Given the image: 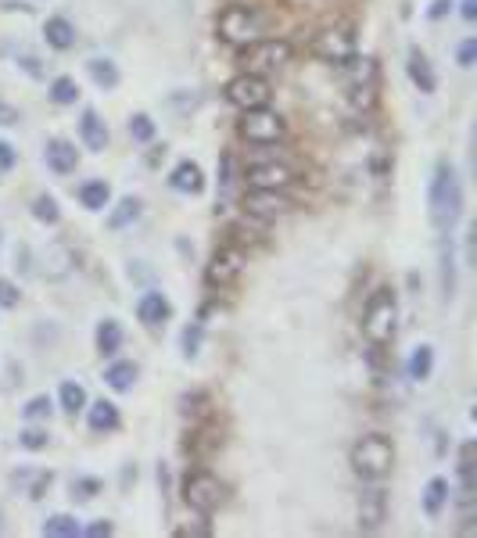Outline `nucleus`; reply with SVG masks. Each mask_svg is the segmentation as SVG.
<instances>
[{
  "mask_svg": "<svg viewBox=\"0 0 477 538\" xmlns=\"http://www.w3.org/2000/svg\"><path fill=\"white\" fill-rule=\"evenodd\" d=\"M428 212H430V227L438 234H452V227L463 216V187H460V176H456L452 162H438L434 165V176H430V191H428Z\"/></svg>",
  "mask_w": 477,
  "mask_h": 538,
  "instance_id": "f257e3e1",
  "label": "nucleus"
},
{
  "mask_svg": "<svg viewBox=\"0 0 477 538\" xmlns=\"http://www.w3.org/2000/svg\"><path fill=\"white\" fill-rule=\"evenodd\" d=\"M359 327H363V338L374 348H384V344L395 342V334H398V291L384 284V288L370 294L366 305H363Z\"/></svg>",
  "mask_w": 477,
  "mask_h": 538,
  "instance_id": "f03ea898",
  "label": "nucleus"
},
{
  "mask_svg": "<svg viewBox=\"0 0 477 538\" xmlns=\"http://www.w3.org/2000/svg\"><path fill=\"white\" fill-rule=\"evenodd\" d=\"M348 463H352V474L359 481H384L391 474V467H395V441L381 435V431L363 435L352 445Z\"/></svg>",
  "mask_w": 477,
  "mask_h": 538,
  "instance_id": "7ed1b4c3",
  "label": "nucleus"
},
{
  "mask_svg": "<svg viewBox=\"0 0 477 538\" xmlns=\"http://www.w3.org/2000/svg\"><path fill=\"white\" fill-rule=\"evenodd\" d=\"M262 33H266V22L251 4H227L216 15V37L230 47H244V44L259 40Z\"/></svg>",
  "mask_w": 477,
  "mask_h": 538,
  "instance_id": "20e7f679",
  "label": "nucleus"
},
{
  "mask_svg": "<svg viewBox=\"0 0 477 538\" xmlns=\"http://www.w3.org/2000/svg\"><path fill=\"white\" fill-rule=\"evenodd\" d=\"M291 58H294V47L287 40H281V37H259V40L238 47L240 72H255V76L281 72Z\"/></svg>",
  "mask_w": 477,
  "mask_h": 538,
  "instance_id": "39448f33",
  "label": "nucleus"
},
{
  "mask_svg": "<svg viewBox=\"0 0 477 538\" xmlns=\"http://www.w3.org/2000/svg\"><path fill=\"white\" fill-rule=\"evenodd\" d=\"M355 54H359V33L352 22H334L323 33H316V40H313V58L331 69H344Z\"/></svg>",
  "mask_w": 477,
  "mask_h": 538,
  "instance_id": "423d86ee",
  "label": "nucleus"
},
{
  "mask_svg": "<svg viewBox=\"0 0 477 538\" xmlns=\"http://www.w3.org/2000/svg\"><path fill=\"white\" fill-rule=\"evenodd\" d=\"M238 133H240V141H248V144H255V147L281 144L287 137V119L281 111H273L270 104H266V108H248V111H240Z\"/></svg>",
  "mask_w": 477,
  "mask_h": 538,
  "instance_id": "0eeeda50",
  "label": "nucleus"
},
{
  "mask_svg": "<svg viewBox=\"0 0 477 538\" xmlns=\"http://www.w3.org/2000/svg\"><path fill=\"white\" fill-rule=\"evenodd\" d=\"M348 100L355 111H370L377 104V90H381V69L377 58H352L348 65Z\"/></svg>",
  "mask_w": 477,
  "mask_h": 538,
  "instance_id": "6e6552de",
  "label": "nucleus"
},
{
  "mask_svg": "<svg viewBox=\"0 0 477 538\" xmlns=\"http://www.w3.org/2000/svg\"><path fill=\"white\" fill-rule=\"evenodd\" d=\"M460 532H474L477 521V445H460Z\"/></svg>",
  "mask_w": 477,
  "mask_h": 538,
  "instance_id": "1a4fd4ad",
  "label": "nucleus"
},
{
  "mask_svg": "<svg viewBox=\"0 0 477 538\" xmlns=\"http://www.w3.org/2000/svg\"><path fill=\"white\" fill-rule=\"evenodd\" d=\"M244 273V248L227 241L212 251V258L205 262V288L208 291H227L238 284V277Z\"/></svg>",
  "mask_w": 477,
  "mask_h": 538,
  "instance_id": "9d476101",
  "label": "nucleus"
},
{
  "mask_svg": "<svg viewBox=\"0 0 477 538\" xmlns=\"http://www.w3.org/2000/svg\"><path fill=\"white\" fill-rule=\"evenodd\" d=\"M184 502L201 517L216 513L223 506V481L216 474H208V470H191L184 478Z\"/></svg>",
  "mask_w": 477,
  "mask_h": 538,
  "instance_id": "9b49d317",
  "label": "nucleus"
},
{
  "mask_svg": "<svg viewBox=\"0 0 477 538\" xmlns=\"http://www.w3.org/2000/svg\"><path fill=\"white\" fill-rule=\"evenodd\" d=\"M227 100L238 108V111H248V108H266L273 100V87L266 76H255V72H238L227 87H223Z\"/></svg>",
  "mask_w": 477,
  "mask_h": 538,
  "instance_id": "f8f14e48",
  "label": "nucleus"
},
{
  "mask_svg": "<svg viewBox=\"0 0 477 538\" xmlns=\"http://www.w3.org/2000/svg\"><path fill=\"white\" fill-rule=\"evenodd\" d=\"M244 187L248 191H287L298 173L287 165V162H277V158H266V162H251L244 173Z\"/></svg>",
  "mask_w": 477,
  "mask_h": 538,
  "instance_id": "ddd939ff",
  "label": "nucleus"
},
{
  "mask_svg": "<svg viewBox=\"0 0 477 538\" xmlns=\"http://www.w3.org/2000/svg\"><path fill=\"white\" fill-rule=\"evenodd\" d=\"M366 489L359 491V532H377L387 521V491L381 489V481H363Z\"/></svg>",
  "mask_w": 477,
  "mask_h": 538,
  "instance_id": "4468645a",
  "label": "nucleus"
},
{
  "mask_svg": "<svg viewBox=\"0 0 477 538\" xmlns=\"http://www.w3.org/2000/svg\"><path fill=\"white\" fill-rule=\"evenodd\" d=\"M291 205H294V201H291L284 191H244V197H240L244 216H255V219H262V223H270V219L291 212Z\"/></svg>",
  "mask_w": 477,
  "mask_h": 538,
  "instance_id": "2eb2a0df",
  "label": "nucleus"
},
{
  "mask_svg": "<svg viewBox=\"0 0 477 538\" xmlns=\"http://www.w3.org/2000/svg\"><path fill=\"white\" fill-rule=\"evenodd\" d=\"M137 320L143 327H165L173 320V305L162 291H143L137 301Z\"/></svg>",
  "mask_w": 477,
  "mask_h": 538,
  "instance_id": "dca6fc26",
  "label": "nucleus"
},
{
  "mask_svg": "<svg viewBox=\"0 0 477 538\" xmlns=\"http://www.w3.org/2000/svg\"><path fill=\"white\" fill-rule=\"evenodd\" d=\"M438 277H441V298L452 301V294H456V251H452V234H438Z\"/></svg>",
  "mask_w": 477,
  "mask_h": 538,
  "instance_id": "f3484780",
  "label": "nucleus"
},
{
  "mask_svg": "<svg viewBox=\"0 0 477 538\" xmlns=\"http://www.w3.org/2000/svg\"><path fill=\"white\" fill-rule=\"evenodd\" d=\"M44 162H48L50 173H58V176H69V173H76V165H80V151L76 144H69V141H48L44 147Z\"/></svg>",
  "mask_w": 477,
  "mask_h": 538,
  "instance_id": "a211bd4d",
  "label": "nucleus"
},
{
  "mask_svg": "<svg viewBox=\"0 0 477 538\" xmlns=\"http://www.w3.org/2000/svg\"><path fill=\"white\" fill-rule=\"evenodd\" d=\"M169 187L180 191V195H201V191H205V173H201V165L191 162V158L176 162V169L169 173Z\"/></svg>",
  "mask_w": 477,
  "mask_h": 538,
  "instance_id": "6ab92c4d",
  "label": "nucleus"
},
{
  "mask_svg": "<svg viewBox=\"0 0 477 538\" xmlns=\"http://www.w3.org/2000/svg\"><path fill=\"white\" fill-rule=\"evenodd\" d=\"M406 72H409V79H413V87L420 90V94H434L438 90V76H434V69H430L428 54L420 47H409V61H406Z\"/></svg>",
  "mask_w": 477,
  "mask_h": 538,
  "instance_id": "aec40b11",
  "label": "nucleus"
},
{
  "mask_svg": "<svg viewBox=\"0 0 477 538\" xmlns=\"http://www.w3.org/2000/svg\"><path fill=\"white\" fill-rule=\"evenodd\" d=\"M90 413H87V424H90V431L94 435H111L119 424H122V417H119V406L115 402H108V398H97L87 406Z\"/></svg>",
  "mask_w": 477,
  "mask_h": 538,
  "instance_id": "412c9836",
  "label": "nucleus"
},
{
  "mask_svg": "<svg viewBox=\"0 0 477 538\" xmlns=\"http://www.w3.org/2000/svg\"><path fill=\"white\" fill-rule=\"evenodd\" d=\"M80 137H83V144L90 147V151H104V147H108V126H104V119L97 115L94 108L83 111V119H80Z\"/></svg>",
  "mask_w": 477,
  "mask_h": 538,
  "instance_id": "4be33fe9",
  "label": "nucleus"
},
{
  "mask_svg": "<svg viewBox=\"0 0 477 538\" xmlns=\"http://www.w3.org/2000/svg\"><path fill=\"white\" fill-rule=\"evenodd\" d=\"M137 363H130V359H115L108 370H104V385L111 388V392H130L133 385H137Z\"/></svg>",
  "mask_w": 477,
  "mask_h": 538,
  "instance_id": "5701e85b",
  "label": "nucleus"
},
{
  "mask_svg": "<svg viewBox=\"0 0 477 538\" xmlns=\"http://www.w3.org/2000/svg\"><path fill=\"white\" fill-rule=\"evenodd\" d=\"M44 37H48V47L54 50L76 47V26L69 18H61V15H50L48 26H44Z\"/></svg>",
  "mask_w": 477,
  "mask_h": 538,
  "instance_id": "b1692460",
  "label": "nucleus"
},
{
  "mask_svg": "<svg viewBox=\"0 0 477 538\" xmlns=\"http://www.w3.org/2000/svg\"><path fill=\"white\" fill-rule=\"evenodd\" d=\"M80 205L90 208V212H104L111 205V187L104 180H87L80 184Z\"/></svg>",
  "mask_w": 477,
  "mask_h": 538,
  "instance_id": "393cba45",
  "label": "nucleus"
},
{
  "mask_svg": "<svg viewBox=\"0 0 477 538\" xmlns=\"http://www.w3.org/2000/svg\"><path fill=\"white\" fill-rule=\"evenodd\" d=\"M137 216H141V201H137V197H122V201H115V208H111V216H108V230L119 234V230H126L130 223H137Z\"/></svg>",
  "mask_w": 477,
  "mask_h": 538,
  "instance_id": "a878e982",
  "label": "nucleus"
},
{
  "mask_svg": "<svg viewBox=\"0 0 477 538\" xmlns=\"http://www.w3.org/2000/svg\"><path fill=\"white\" fill-rule=\"evenodd\" d=\"M87 69H90V76H94V83L101 87V90H115V87H119V79H122L111 58H90V61H87Z\"/></svg>",
  "mask_w": 477,
  "mask_h": 538,
  "instance_id": "bb28decb",
  "label": "nucleus"
},
{
  "mask_svg": "<svg viewBox=\"0 0 477 538\" xmlns=\"http://www.w3.org/2000/svg\"><path fill=\"white\" fill-rule=\"evenodd\" d=\"M122 348V327L119 320H101L97 323V352L101 355H115Z\"/></svg>",
  "mask_w": 477,
  "mask_h": 538,
  "instance_id": "cd10ccee",
  "label": "nucleus"
},
{
  "mask_svg": "<svg viewBox=\"0 0 477 538\" xmlns=\"http://www.w3.org/2000/svg\"><path fill=\"white\" fill-rule=\"evenodd\" d=\"M445 502H449V481L445 478H430L428 489H424V513L428 517H441Z\"/></svg>",
  "mask_w": 477,
  "mask_h": 538,
  "instance_id": "c85d7f7f",
  "label": "nucleus"
},
{
  "mask_svg": "<svg viewBox=\"0 0 477 538\" xmlns=\"http://www.w3.org/2000/svg\"><path fill=\"white\" fill-rule=\"evenodd\" d=\"M58 402H61V409H65L69 417H76L80 409H87V388H83L80 381H65L61 392H58Z\"/></svg>",
  "mask_w": 477,
  "mask_h": 538,
  "instance_id": "c756f323",
  "label": "nucleus"
},
{
  "mask_svg": "<svg viewBox=\"0 0 477 538\" xmlns=\"http://www.w3.org/2000/svg\"><path fill=\"white\" fill-rule=\"evenodd\" d=\"M40 532L50 535V538H76L83 528H80V521H76V517H69V513H54V517L44 521V528H40Z\"/></svg>",
  "mask_w": 477,
  "mask_h": 538,
  "instance_id": "7c9ffc66",
  "label": "nucleus"
},
{
  "mask_svg": "<svg viewBox=\"0 0 477 538\" xmlns=\"http://www.w3.org/2000/svg\"><path fill=\"white\" fill-rule=\"evenodd\" d=\"M430 374H434V348H430V344H420V348H413V355H409V377H413V381H428Z\"/></svg>",
  "mask_w": 477,
  "mask_h": 538,
  "instance_id": "2f4dec72",
  "label": "nucleus"
},
{
  "mask_svg": "<svg viewBox=\"0 0 477 538\" xmlns=\"http://www.w3.org/2000/svg\"><path fill=\"white\" fill-rule=\"evenodd\" d=\"M50 100H54V104H76V100H80L76 79H72V76H58V79L50 83Z\"/></svg>",
  "mask_w": 477,
  "mask_h": 538,
  "instance_id": "473e14b6",
  "label": "nucleus"
},
{
  "mask_svg": "<svg viewBox=\"0 0 477 538\" xmlns=\"http://www.w3.org/2000/svg\"><path fill=\"white\" fill-rule=\"evenodd\" d=\"M130 137H133L137 144H151V141H154V119L143 115V111L130 115Z\"/></svg>",
  "mask_w": 477,
  "mask_h": 538,
  "instance_id": "72a5a7b5",
  "label": "nucleus"
},
{
  "mask_svg": "<svg viewBox=\"0 0 477 538\" xmlns=\"http://www.w3.org/2000/svg\"><path fill=\"white\" fill-rule=\"evenodd\" d=\"M33 216H37L40 223L54 227V223L61 219V212H58V201H54L50 195H37V197H33Z\"/></svg>",
  "mask_w": 477,
  "mask_h": 538,
  "instance_id": "f704fd0d",
  "label": "nucleus"
},
{
  "mask_svg": "<svg viewBox=\"0 0 477 538\" xmlns=\"http://www.w3.org/2000/svg\"><path fill=\"white\" fill-rule=\"evenodd\" d=\"M50 409H54V402H50L48 395H33L26 402V409H22V417L26 420H50Z\"/></svg>",
  "mask_w": 477,
  "mask_h": 538,
  "instance_id": "c9c22d12",
  "label": "nucleus"
},
{
  "mask_svg": "<svg viewBox=\"0 0 477 538\" xmlns=\"http://www.w3.org/2000/svg\"><path fill=\"white\" fill-rule=\"evenodd\" d=\"M201 338H205V323H201V320H194L191 327L184 331V359H197V352H201Z\"/></svg>",
  "mask_w": 477,
  "mask_h": 538,
  "instance_id": "e433bc0d",
  "label": "nucleus"
},
{
  "mask_svg": "<svg viewBox=\"0 0 477 538\" xmlns=\"http://www.w3.org/2000/svg\"><path fill=\"white\" fill-rule=\"evenodd\" d=\"M18 445H22V448H29V452H40V448H48V445H50L48 427H26V431L18 435Z\"/></svg>",
  "mask_w": 477,
  "mask_h": 538,
  "instance_id": "4c0bfd02",
  "label": "nucleus"
},
{
  "mask_svg": "<svg viewBox=\"0 0 477 538\" xmlns=\"http://www.w3.org/2000/svg\"><path fill=\"white\" fill-rule=\"evenodd\" d=\"M180 406H184V417L197 420V417H205V413H208V395L205 392L184 395V398H180Z\"/></svg>",
  "mask_w": 477,
  "mask_h": 538,
  "instance_id": "58836bf2",
  "label": "nucleus"
},
{
  "mask_svg": "<svg viewBox=\"0 0 477 538\" xmlns=\"http://www.w3.org/2000/svg\"><path fill=\"white\" fill-rule=\"evenodd\" d=\"M101 489H104V485H101V478H76V481H72V499L90 502Z\"/></svg>",
  "mask_w": 477,
  "mask_h": 538,
  "instance_id": "ea45409f",
  "label": "nucleus"
},
{
  "mask_svg": "<svg viewBox=\"0 0 477 538\" xmlns=\"http://www.w3.org/2000/svg\"><path fill=\"white\" fill-rule=\"evenodd\" d=\"M219 187H223V195L234 187V154H223L219 158Z\"/></svg>",
  "mask_w": 477,
  "mask_h": 538,
  "instance_id": "a19ab883",
  "label": "nucleus"
},
{
  "mask_svg": "<svg viewBox=\"0 0 477 538\" xmlns=\"http://www.w3.org/2000/svg\"><path fill=\"white\" fill-rule=\"evenodd\" d=\"M370 169H374V176H377V180H387V176H391V165H387V151H384V147H377V151H374V158H370Z\"/></svg>",
  "mask_w": 477,
  "mask_h": 538,
  "instance_id": "79ce46f5",
  "label": "nucleus"
},
{
  "mask_svg": "<svg viewBox=\"0 0 477 538\" xmlns=\"http://www.w3.org/2000/svg\"><path fill=\"white\" fill-rule=\"evenodd\" d=\"M18 298H22V291H18L7 277H0V305H4V309H15V305H18Z\"/></svg>",
  "mask_w": 477,
  "mask_h": 538,
  "instance_id": "37998d69",
  "label": "nucleus"
},
{
  "mask_svg": "<svg viewBox=\"0 0 477 538\" xmlns=\"http://www.w3.org/2000/svg\"><path fill=\"white\" fill-rule=\"evenodd\" d=\"M456 61H460L463 69H474V61H477V40H474V37L460 44V54H456Z\"/></svg>",
  "mask_w": 477,
  "mask_h": 538,
  "instance_id": "c03bdc74",
  "label": "nucleus"
},
{
  "mask_svg": "<svg viewBox=\"0 0 477 538\" xmlns=\"http://www.w3.org/2000/svg\"><path fill=\"white\" fill-rule=\"evenodd\" d=\"M176 535L180 538H208L212 535V528H208V524H191V528H176Z\"/></svg>",
  "mask_w": 477,
  "mask_h": 538,
  "instance_id": "a18cd8bd",
  "label": "nucleus"
},
{
  "mask_svg": "<svg viewBox=\"0 0 477 538\" xmlns=\"http://www.w3.org/2000/svg\"><path fill=\"white\" fill-rule=\"evenodd\" d=\"M18 119H22V111H18V108L0 104V126H11V122H18Z\"/></svg>",
  "mask_w": 477,
  "mask_h": 538,
  "instance_id": "49530a36",
  "label": "nucleus"
},
{
  "mask_svg": "<svg viewBox=\"0 0 477 538\" xmlns=\"http://www.w3.org/2000/svg\"><path fill=\"white\" fill-rule=\"evenodd\" d=\"M80 535H90V538L111 535V524H108V521H97V524H90V528H87V532H80Z\"/></svg>",
  "mask_w": 477,
  "mask_h": 538,
  "instance_id": "de8ad7c7",
  "label": "nucleus"
},
{
  "mask_svg": "<svg viewBox=\"0 0 477 538\" xmlns=\"http://www.w3.org/2000/svg\"><path fill=\"white\" fill-rule=\"evenodd\" d=\"M11 165H15V151L7 141H0V169H11Z\"/></svg>",
  "mask_w": 477,
  "mask_h": 538,
  "instance_id": "09e8293b",
  "label": "nucleus"
},
{
  "mask_svg": "<svg viewBox=\"0 0 477 538\" xmlns=\"http://www.w3.org/2000/svg\"><path fill=\"white\" fill-rule=\"evenodd\" d=\"M449 7H452V0H434V4H430V18H434V22H438V18H441V15H445V11H449Z\"/></svg>",
  "mask_w": 477,
  "mask_h": 538,
  "instance_id": "8fccbe9b",
  "label": "nucleus"
},
{
  "mask_svg": "<svg viewBox=\"0 0 477 538\" xmlns=\"http://www.w3.org/2000/svg\"><path fill=\"white\" fill-rule=\"evenodd\" d=\"M460 11H463V18H467V22H474L477 18V0H463V7H460Z\"/></svg>",
  "mask_w": 477,
  "mask_h": 538,
  "instance_id": "3c124183",
  "label": "nucleus"
},
{
  "mask_svg": "<svg viewBox=\"0 0 477 538\" xmlns=\"http://www.w3.org/2000/svg\"><path fill=\"white\" fill-rule=\"evenodd\" d=\"M0 241H4V237H0Z\"/></svg>",
  "mask_w": 477,
  "mask_h": 538,
  "instance_id": "603ef678",
  "label": "nucleus"
}]
</instances>
